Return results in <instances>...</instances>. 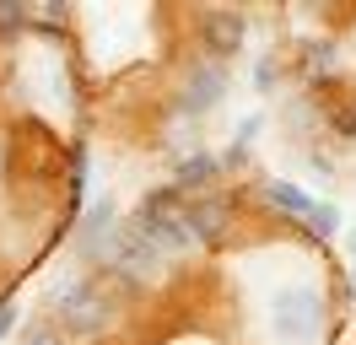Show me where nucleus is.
<instances>
[{
    "label": "nucleus",
    "instance_id": "f257e3e1",
    "mask_svg": "<svg viewBox=\"0 0 356 345\" xmlns=\"http://www.w3.org/2000/svg\"><path fill=\"white\" fill-rule=\"evenodd\" d=\"M44 323H54L70 345H76V340H92V335H103V329L113 323V291L97 275H87V270L60 275L54 286H49Z\"/></svg>",
    "mask_w": 356,
    "mask_h": 345
},
{
    "label": "nucleus",
    "instance_id": "f03ea898",
    "mask_svg": "<svg viewBox=\"0 0 356 345\" xmlns=\"http://www.w3.org/2000/svg\"><path fill=\"white\" fill-rule=\"evenodd\" d=\"M124 221H130V232L140 237L152 254H162V259L195 254V237H189V227H184V194H178V189L146 194V200H140Z\"/></svg>",
    "mask_w": 356,
    "mask_h": 345
},
{
    "label": "nucleus",
    "instance_id": "7ed1b4c3",
    "mask_svg": "<svg viewBox=\"0 0 356 345\" xmlns=\"http://www.w3.org/2000/svg\"><path fill=\"white\" fill-rule=\"evenodd\" d=\"M270 323L281 340L308 345L318 329H324V291L318 286H281L275 291V307H270Z\"/></svg>",
    "mask_w": 356,
    "mask_h": 345
},
{
    "label": "nucleus",
    "instance_id": "20e7f679",
    "mask_svg": "<svg viewBox=\"0 0 356 345\" xmlns=\"http://www.w3.org/2000/svg\"><path fill=\"white\" fill-rule=\"evenodd\" d=\"M222 97H227V65H200V70L184 81V97H178V108H184L189 119H200V113H211Z\"/></svg>",
    "mask_w": 356,
    "mask_h": 345
},
{
    "label": "nucleus",
    "instance_id": "39448f33",
    "mask_svg": "<svg viewBox=\"0 0 356 345\" xmlns=\"http://www.w3.org/2000/svg\"><path fill=\"white\" fill-rule=\"evenodd\" d=\"M119 227V211H113V194H97V200H87V211L76 216V248L81 254H97L103 248V237Z\"/></svg>",
    "mask_w": 356,
    "mask_h": 345
},
{
    "label": "nucleus",
    "instance_id": "423d86ee",
    "mask_svg": "<svg viewBox=\"0 0 356 345\" xmlns=\"http://www.w3.org/2000/svg\"><path fill=\"white\" fill-rule=\"evenodd\" d=\"M216 178H222L216 151H189V157L178 162V172H173V189H178V194H195V189H211Z\"/></svg>",
    "mask_w": 356,
    "mask_h": 345
},
{
    "label": "nucleus",
    "instance_id": "0eeeda50",
    "mask_svg": "<svg viewBox=\"0 0 356 345\" xmlns=\"http://www.w3.org/2000/svg\"><path fill=\"white\" fill-rule=\"evenodd\" d=\"M265 200L286 216V221H302V216L313 211V194L302 189V184H286V178H265Z\"/></svg>",
    "mask_w": 356,
    "mask_h": 345
},
{
    "label": "nucleus",
    "instance_id": "6e6552de",
    "mask_svg": "<svg viewBox=\"0 0 356 345\" xmlns=\"http://www.w3.org/2000/svg\"><path fill=\"white\" fill-rule=\"evenodd\" d=\"M259 129H265V113H248L243 125L232 129V146H227L222 157H216V168H222V172L243 168V162H248V151H254V141H259Z\"/></svg>",
    "mask_w": 356,
    "mask_h": 345
},
{
    "label": "nucleus",
    "instance_id": "1a4fd4ad",
    "mask_svg": "<svg viewBox=\"0 0 356 345\" xmlns=\"http://www.w3.org/2000/svg\"><path fill=\"white\" fill-rule=\"evenodd\" d=\"M302 227H308L313 243H334V237L346 232V216H340V205H330V200H313V211L302 216Z\"/></svg>",
    "mask_w": 356,
    "mask_h": 345
},
{
    "label": "nucleus",
    "instance_id": "9d476101",
    "mask_svg": "<svg viewBox=\"0 0 356 345\" xmlns=\"http://www.w3.org/2000/svg\"><path fill=\"white\" fill-rule=\"evenodd\" d=\"M87 184H92V157H87V146H76L70 151V205H81Z\"/></svg>",
    "mask_w": 356,
    "mask_h": 345
},
{
    "label": "nucleus",
    "instance_id": "9b49d317",
    "mask_svg": "<svg viewBox=\"0 0 356 345\" xmlns=\"http://www.w3.org/2000/svg\"><path fill=\"white\" fill-rule=\"evenodd\" d=\"M275 81H281V60L265 54V60L254 65V92H275Z\"/></svg>",
    "mask_w": 356,
    "mask_h": 345
},
{
    "label": "nucleus",
    "instance_id": "f8f14e48",
    "mask_svg": "<svg viewBox=\"0 0 356 345\" xmlns=\"http://www.w3.org/2000/svg\"><path fill=\"white\" fill-rule=\"evenodd\" d=\"M17 345H70V340L60 335V329H54V323H44V319H38V323H33V329H27V335H22Z\"/></svg>",
    "mask_w": 356,
    "mask_h": 345
},
{
    "label": "nucleus",
    "instance_id": "ddd939ff",
    "mask_svg": "<svg viewBox=\"0 0 356 345\" xmlns=\"http://www.w3.org/2000/svg\"><path fill=\"white\" fill-rule=\"evenodd\" d=\"M334 65V43L330 38H313L308 43V70H330Z\"/></svg>",
    "mask_w": 356,
    "mask_h": 345
},
{
    "label": "nucleus",
    "instance_id": "4468645a",
    "mask_svg": "<svg viewBox=\"0 0 356 345\" xmlns=\"http://www.w3.org/2000/svg\"><path fill=\"white\" fill-rule=\"evenodd\" d=\"M11 329H17V302H11V297H0V340H6Z\"/></svg>",
    "mask_w": 356,
    "mask_h": 345
},
{
    "label": "nucleus",
    "instance_id": "2eb2a0df",
    "mask_svg": "<svg viewBox=\"0 0 356 345\" xmlns=\"http://www.w3.org/2000/svg\"><path fill=\"white\" fill-rule=\"evenodd\" d=\"M351 275H356V237H351Z\"/></svg>",
    "mask_w": 356,
    "mask_h": 345
}]
</instances>
